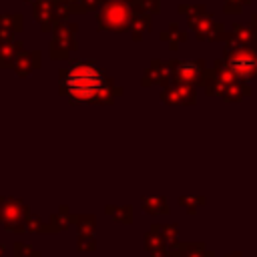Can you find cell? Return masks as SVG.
<instances>
[{
  "label": "cell",
  "instance_id": "cell-2",
  "mask_svg": "<svg viewBox=\"0 0 257 257\" xmlns=\"http://www.w3.org/2000/svg\"><path fill=\"white\" fill-rule=\"evenodd\" d=\"M231 68L239 74V76H251L257 72V60L251 54H237L231 60Z\"/></svg>",
  "mask_w": 257,
  "mask_h": 257
},
{
  "label": "cell",
  "instance_id": "cell-1",
  "mask_svg": "<svg viewBox=\"0 0 257 257\" xmlns=\"http://www.w3.org/2000/svg\"><path fill=\"white\" fill-rule=\"evenodd\" d=\"M64 88L74 102H94L104 94L106 78L90 62H78L66 72Z\"/></svg>",
  "mask_w": 257,
  "mask_h": 257
}]
</instances>
